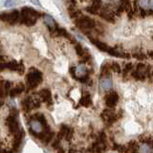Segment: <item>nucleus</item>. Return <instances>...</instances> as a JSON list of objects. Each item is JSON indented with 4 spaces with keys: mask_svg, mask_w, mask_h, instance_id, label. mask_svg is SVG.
Returning <instances> with one entry per match:
<instances>
[{
    "mask_svg": "<svg viewBox=\"0 0 153 153\" xmlns=\"http://www.w3.org/2000/svg\"><path fill=\"white\" fill-rule=\"evenodd\" d=\"M38 17H40V13L35 9L30 7H24L20 13V21L25 26L31 27L36 23Z\"/></svg>",
    "mask_w": 153,
    "mask_h": 153,
    "instance_id": "1",
    "label": "nucleus"
},
{
    "mask_svg": "<svg viewBox=\"0 0 153 153\" xmlns=\"http://www.w3.org/2000/svg\"><path fill=\"white\" fill-rule=\"evenodd\" d=\"M75 24L76 27L83 32L91 31L96 27V21L87 16H81L79 18L75 19Z\"/></svg>",
    "mask_w": 153,
    "mask_h": 153,
    "instance_id": "2",
    "label": "nucleus"
},
{
    "mask_svg": "<svg viewBox=\"0 0 153 153\" xmlns=\"http://www.w3.org/2000/svg\"><path fill=\"white\" fill-rule=\"evenodd\" d=\"M26 79H27L29 89L31 90V89L36 88L37 86L41 83L43 78H42V74L40 71H38L36 69H32L28 73V75L26 76Z\"/></svg>",
    "mask_w": 153,
    "mask_h": 153,
    "instance_id": "3",
    "label": "nucleus"
},
{
    "mask_svg": "<svg viewBox=\"0 0 153 153\" xmlns=\"http://www.w3.org/2000/svg\"><path fill=\"white\" fill-rule=\"evenodd\" d=\"M147 76H150V66L143 63H139L136 70L132 72V76L137 80H145Z\"/></svg>",
    "mask_w": 153,
    "mask_h": 153,
    "instance_id": "4",
    "label": "nucleus"
},
{
    "mask_svg": "<svg viewBox=\"0 0 153 153\" xmlns=\"http://www.w3.org/2000/svg\"><path fill=\"white\" fill-rule=\"evenodd\" d=\"M94 148L95 153H105L107 149V137L104 132H100L99 134V137L92 146Z\"/></svg>",
    "mask_w": 153,
    "mask_h": 153,
    "instance_id": "5",
    "label": "nucleus"
},
{
    "mask_svg": "<svg viewBox=\"0 0 153 153\" xmlns=\"http://www.w3.org/2000/svg\"><path fill=\"white\" fill-rule=\"evenodd\" d=\"M11 70V71H17L18 73L22 74L25 68L22 62H16V60H12L10 62H0V71L4 70Z\"/></svg>",
    "mask_w": 153,
    "mask_h": 153,
    "instance_id": "6",
    "label": "nucleus"
},
{
    "mask_svg": "<svg viewBox=\"0 0 153 153\" xmlns=\"http://www.w3.org/2000/svg\"><path fill=\"white\" fill-rule=\"evenodd\" d=\"M17 113H16V114L17 115ZM16 114L11 113V115H10V116L6 120L7 126L9 128V131L11 132L12 134H13V135H16V134L18 133L19 130H20V127H19L18 121H17V119H16Z\"/></svg>",
    "mask_w": 153,
    "mask_h": 153,
    "instance_id": "7",
    "label": "nucleus"
},
{
    "mask_svg": "<svg viewBox=\"0 0 153 153\" xmlns=\"http://www.w3.org/2000/svg\"><path fill=\"white\" fill-rule=\"evenodd\" d=\"M19 18H20V13L18 11H13L11 13H4L0 14V19L11 25H14L16 22H18Z\"/></svg>",
    "mask_w": 153,
    "mask_h": 153,
    "instance_id": "8",
    "label": "nucleus"
},
{
    "mask_svg": "<svg viewBox=\"0 0 153 153\" xmlns=\"http://www.w3.org/2000/svg\"><path fill=\"white\" fill-rule=\"evenodd\" d=\"M22 106L26 112H29L33 109L40 107V100L35 97H29L22 102Z\"/></svg>",
    "mask_w": 153,
    "mask_h": 153,
    "instance_id": "9",
    "label": "nucleus"
},
{
    "mask_svg": "<svg viewBox=\"0 0 153 153\" xmlns=\"http://www.w3.org/2000/svg\"><path fill=\"white\" fill-rule=\"evenodd\" d=\"M100 116H102V119L104 121V123L107 124H112L118 120V114L113 109L109 108L104 109Z\"/></svg>",
    "mask_w": 153,
    "mask_h": 153,
    "instance_id": "10",
    "label": "nucleus"
},
{
    "mask_svg": "<svg viewBox=\"0 0 153 153\" xmlns=\"http://www.w3.org/2000/svg\"><path fill=\"white\" fill-rule=\"evenodd\" d=\"M119 102V95L116 91H110L105 96V105L109 109H113Z\"/></svg>",
    "mask_w": 153,
    "mask_h": 153,
    "instance_id": "11",
    "label": "nucleus"
},
{
    "mask_svg": "<svg viewBox=\"0 0 153 153\" xmlns=\"http://www.w3.org/2000/svg\"><path fill=\"white\" fill-rule=\"evenodd\" d=\"M73 134H74L73 129L70 128L69 126H67L66 124H62L60 131L59 134H57L56 138H59V140H61V139H65L66 141H70L72 137H73Z\"/></svg>",
    "mask_w": 153,
    "mask_h": 153,
    "instance_id": "12",
    "label": "nucleus"
},
{
    "mask_svg": "<svg viewBox=\"0 0 153 153\" xmlns=\"http://www.w3.org/2000/svg\"><path fill=\"white\" fill-rule=\"evenodd\" d=\"M44 129H47V128L43 127L39 123H38L37 121H36V120H33V121H31V123H30V131H31V133L33 134V135H35L36 138H37L38 135H40V134L43 132Z\"/></svg>",
    "mask_w": 153,
    "mask_h": 153,
    "instance_id": "13",
    "label": "nucleus"
},
{
    "mask_svg": "<svg viewBox=\"0 0 153 153\" xmlns=\"http://www.w3.org/2000/svg\"><path fill=\"white\" fill-rule=\"evenodd\" d=\"M39 98L42 100V102H44L47 105H52L53 104V99H52V94L49 89H42L38 93Z\"/></svg>",
    "mask_w": 153,
    "mask_h": 153,
    "instance_id": "14",
    "label": "nucleus"
},
{
    "mask_svg": "<svg viewBox=\"0 0 153 153\" xmlns=\"http://www.w3.org/2000/svg\"><path fill=\"white\" fill-rule=\"evenodd\" d=\"M51 33L53 36H64L66 38H68V39L71 41V42H76L75 39L73 38V36H72L71 35H69L68 33H67V31L65 30V29H61V28H56L54 31H52Z\"/></svg>",
    "mask_w": 153,
    "mask_h": 153,
    "instance_id": "15",
    "label": "nucleus"
},
{
    "mask_svg": "<svg viewBox=\"0 0 153 153\" xmlns=\"http://www.w3.org/2000/svg\"><path fill=\"white\" fill-rule=\"evenodd\" d=\"M102 1H93L92 4L86 8V11L91 14H99V12L102 9Z\"/></svg>",
    "mask_w": 153,
    "mask_h": 153,
    "instance_id": "16",
    "label": "nucleus"
},
{
    "mask_svg": "<svg viewBox=\"0 0 153 153\" xmlns=\"http://www.w3.org/2000/svg\"><path fill=\"white\" fill-rule=\"evenodd\" d=\"M75 50L76 52V54H78V56H80L81 59H83L85 60H89L91 59V56L84 50V48L81 46V44H79V43H76V44Z\"/></svg>",
    "mask_w": 153,
    "mask_h": 153,
    "instance_id": "17",
    "label": "nucleus"
},
{
    "mask_svg": "<svg viewBox=\"0 0 153 153\" xmlns=\"http://www.w3.org/2000/svg\"><path fill=\"white\" fill-rule=\"evenodd\" d=\"M99 16H102L103 19H105V20L108 21V22L113 23L115 21V16H114V13H111L110 11H108L107 9H102V10H100V11L99 12Z\"/></svg>",
    "mask_w": 153,
    "mask_h": 153,
    "instance_id": "18",
    "label": "nucleus"
},
{
    "mask_svg": "<svg viewBox=\"0 0 153 153\" xmlns=\"http://www.w3.org/2000/svg\"><path fill=\"white\" fill-rule=\"evenodd\" d=\"M90 41L93 43V44L98 48V49H100V51L102 52H105V53H108L110 47L106 44V43H104L102 41H100L99 39H97V38H92L90 37Z\"/></svg>",
    "mask_w": 153,
    "mask_h": 153,
    "instance_id": "19",
    "label": "nucleus"
},
{
    "mask_svg": "<svg viewBox=\"0 0 153 153\" xmlns=\"http://www.w3.org/2000/svg\"><path fill=\"white\" fill-rule=\"evenodd\" d=\"M24 135H25V133H24L23 130H19L18 133H16V138H14V143H13V149L14 150H17L19 146H21L22 143V141H23V138H24Z\"/></svg>",
    "mask_w": 153,
    "mask_h": 153,
    "instance_id": "20",
    "label": "nucleus"
},
{
    "mask_svg": "<svg viewBox=\"0 0 153 153\" xmlns=\"http://www.w3.org/2000/svg\"><path fill=\"white\" fill-rule=\"evenodd\" d=\"M43 18H44V22L48 26V28H49L50 32L54 31L55 29L56 28V21L54 20V18H53L52 16H48V14H44V16H43Z\"/></svg>",
    "mask_w": 153,
    "mask_h": 153,
    "instance_id": "21",
    "label": "nucleus"
},
{
    "mask_svg": "<svg viewBox=\"0 0 153 153\" xmlns=\"http://www.w3.org/2000/svg\"><path fill=\"white\" fill-rule=\"evenodd\" d=\"M24 90H25V86H24V84L20 83L19 85H17L16 88H13L11 91H9V95H10V97L14 98V97H16V96L20 95Z\"/></svg>",
    "mask_w": 153,
    "mask_h": 153,
    "instance_id": "22",
    "label": "nucleus"
},
{
    "mask_svg": "<svg viewBox=\"0 0 153 153\" xmlns=\"http://www.w3.org/2000/svg\"><path fill=\"white\" fill-rule=\"evenodd\" d=\"M100 86L103 90H109L112 87V80L109 76H103L100 79Z\"/></svg>",
    "mask_w": 153,
    "mask_h": 153,
    "instance_id": "23",
    "label": "nucleus"
},
{
    "mask_svg": "<svg viewBox=\"0 0 153 153\" xmlns=\"http://www.w3.org/2000/svg\"><path fill=\"white\" fill-rule=\"evenodd\" d=\"M138 153H152V147L149 143H143L138 146Z\"/></svg>",
    "mask_w": 153,
    "mask_h": 153,
    "instance_id": "24",
    "label": "nucleus"
},
{
    "mask_svg": "<svg viewBox=\"0 0 153 153\" xmlns=\"http://www.w3.org/2000/svg\"><path fill=\"white\" fill-rule=\"evenodd\" d=\"M79 104L82 105V106L88 107L92 104V99H91V96L89 94H85L83 95L81 99L79 100Z\"/></svg>",
    "mask_w": 153,
    "mask_h": 153,
    "instance_id": "25",
    "label": "nucleus"
},
{
    "mask_svg": "<svg viewBox=\"0 0 153 153\" xmlns=\"http://www.w3.org/2000/svg\"><path fill=\"white\" fill-rule=\"evenodd\" d=\"M33 120L37 121L44 128H49V126H48L47 121H46V119H45L44 115H43V114H36V115H35V116H33Z\"/></svg>",
    "mask_w": 153,
    "mask_h": 153,
    "instance_id": "26",
    "label": "nucleus"
},
{
    "mask_svg": "<svg viewBox=\"0 0 153 153\" xmlns=\"http://www.w3.org/2000/svg\"><path fill=\"white\" fill-rule=\"evenodd\" d=\"M69 16L71 18L73 19H76L79 18V16H81V12L78 8H75V7H70L69 8Z\"/></svg>",
    "mask_w": 153,
    "mask_h": 153,
    "instance_id": "27",
    "label": "nucleus"
},
{
    "mask_svg": "<svg viewBox=\"0 0 153 153\" xmlns=\"http://www.w3.org/2000/svg\"><path fill=\"white\" fill-rule=\"evenodd\" d=\"M54 136H55V132L54 131H52V130H50L49 132H48L47 134H46V136H45V138L43 139V143H45V145H47V143H49L52 140H53V138H54Z\"/></svg>",
    "mask_w": 153,
    "mask_h": 153,
    "instance_id": "28",
    "label": "nucleus"
},
{
    "mask_svg": "<svg viewBox=\"0 0 153 153\" xmlns=\"http://www.w3.org/2000/svg\"><path fill=\"white\" fill-rule=\"evenodd\" d=\"M110 69H112L114 72H116V73H121V71H122L119 63H117V62H115V61L110 63Z\"/></svg>",
    "mask_w": 153,
    "mask_h": 153,
    "instance_id": "29",
    "label": "nucleus"
},
{
    "mask_svg": "<svg viewBox=\"0 0 153 153\" xmlns=\"http://www.w3.org/2000/svg\"><path fill=\"white\" fill-rule=\"evenodd\" d=\"M132 67H133V64L132 63H127V64H126V66H124V68H123V74L126 75V74L129 73V72H131Z\"/></svg>",
    "mask_w": 153,
    "mask_h": 153,
    "instance_id": "30",
    "label": "nucleus"
},
{
    "mask_svg": "<svg viewBox=\"0 0 153 153\" xmlns=\"http://www.w3.org/2000/svg\"><path fill=\"white\" fill-rule=\"evenodd\" d=\"M133 56L136 57L137 59H140V60L146 59V55L143 54V53H135V54H133Z\"/></svg>",
    "mask_w": 153,
    "mask_h": 153,
    "instance_id": "31",
    "label": "nucleus"
},
{
    "mask_svg": "<svg viewBox=\"0 0 153 153\" xmlns=\"http://www.w3.org/2000/svg\"><path fill=\"white\" fill-rule=\"evenodd\" d=\"M85 153H95V151H94V148H93L92 146L88 147V148H87V150L85 151Z\"/></svg>",
    "mask_w": 153,
    "mask_h": 153,
    "instance_id": "32",
    "label": "nucleus"
},
{
    "mask_svg": "<svg viewBox=\"0 0 153 153\" xmlns=\"http://www.w3.org/2000/svg\"><path fill=\"white\" fill-rule=\"evenodd\" d=\"M69 153H82V152H80V151H79V150H76V149H71V150L69 151Z\"/></svg>",
    "mask_w": 153,
    "mask_h": 153,
    "instance_id": "33",
    "label": "nucleus"
},
{
    "mask_svg": "<svg viewBox=\"0 0 153 153\" xmlns=\"http://www.w3.org/2000/svg\"><path fill=\"white\" fill-rule=\"evenodd\" d=\"M14 4V2H12V1H7V2H5V5L6 6H10V5H13Z\"/></svg>",
    "mask_w": 153,
    "mask_h": 153,
    "instance_id": "34",
    "label": "nucleus"
},
{
    "mask_svg": "<svg viewBox=\"0 0 153 153\" xmlns=\"http://www.w3.org/2000/svg\"><path fill=\"white\" fill-rule=\"evenodd\" d=\"M56 153H64V149L61 147V148H59V149L56 150Z\"/></svg>",
    "mask_w": 153,
    "mask_h": 153,
    "instance_id": "35",
    "label": "nucleus"
},
{
    "mask_svg": "<svg viewBox=\"0 0 153 153\" xmlns=\"http://www.w3.org/2000/svg\"><path fill=\"white\" fill-rule=\"evenodd\" d=\"M2 104H3V100H1V99H0V107L2 106Z\"/></svg>",
    "mask_w": 153,
    "mask_h": 153,
    "instance_id": "36",
    "label": "nucleus"
},
{
    "mask_svg": "<svg viewBox=\"0 0 153 153\" xmlns=\"http://www.w3.org/2000/svg\"><path fill=\"white\" fill-rule=\"evenodd\" d=\"M2 59V56H1V55H0V60H1Z\"/></svg>",
    "mask_w": 153,
    "mask_h": 153,
    "instance_id": "37",
    "label": "nucleus"
}]
</instances>
